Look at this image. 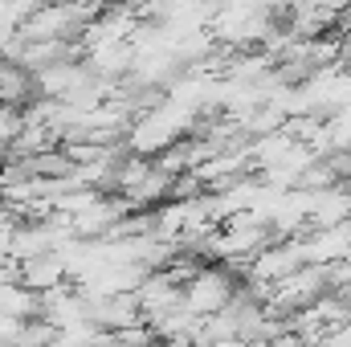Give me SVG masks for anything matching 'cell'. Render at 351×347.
<instances>
[{
  "label": "cell",
  "mask_w": 351,
  "mask_h": 347,
  "mask_svg": "<svg viewBox=\"0 0 351 347\" xmlns=\"http://www.w3.org/2000/svg\"><path fill=\"white\" fill-rule=\"evenodd\" d=\"M237 290H241V282H237V274H233L229 265H221V261H213V265H208V261H204V265H200L184 286H180V302H184L192 315H200V319H204V315L221 311Z\"/></svg>",
  "instance_id": "cell-1"
},
{
  "label": "cell",
  "mask_w": 351,
  "mask_h": 347,
  "mask_svg": "<svg viewBox=\"0 0 351 347\" xmlns=\"http://www.w3.org/2000/svg\"><path fill=\"white\" fill-rule=\"evenodd\" d=\"M16 278L29 286V290H49L58 282H70L66 278V261L58 250H45V254H33V258L16 261Z\"/></svg>",
  "instance_id": "cell-2"
},
{
  "label": "cell",
  "mask_w": 351,
  "mask_h": 347,
  "mask_svg": "<svg viewBox=\"0 0 351 347\" xmlns=\"http://www.w3.org/2000/svg\"><path fill=\"white\" fill-rule=\"evenodd\" d=\"M327 290L351 302V254H348V258H339V261H331V265H327Z\"/></svg>",
  "instance_id": "cell-3"
},
{
  "label": "cell",
  "mask_w": 351,
  "mask_h": 347,
  "mask_svg": "<svg viewBox=\"0 0 351 347\" xmlns=\"http://www.w3.org/2000/svg\"><path fill=\"white\" fill-rule=\"evenodd\" d=\"M21 123H25V110L12 106V102H0V147H4V152H8V143L16 139Z\"/></svg>",
  "instance_id": "cell-4"
},
{
  "label": "cell",
  "mask_w": 351,
  "mask_h": 347,
  "mask_svg": "<svg viewBox=\"0 0 351 347\" xmlns=\"http://www.w3.org/2000/svg\"><path fill=\"white\" fill-rule=\"evenodd\" d=\"M21 21H25V12L16 8V4H8V0H0V49L16 37V29H21Z\"/></svg>",
  "instance_id": "cell-5"
},
{
  "label": "cell",
  "mask_w": 351,
  "mask_h": 347,
  "mask_svg": "<svg viewBox=\"0 0 351 347\" xmlns=\"http://www.w3.org/2000/svg\"><path fill=\"white\" fill-rule=\"evenodd\" d=\"M8 4H16V8H21V12H33V8H41V4H45V0H8Z\"/></svg>",
  "instance_id": "cell-6"
},
{
  "label": "cell",
  "mask_w": 351,
  "mask_h": 347,
  "mask_svg": "<svg viewBox=\"0 0 351 347\" xmlns=\"http://www.w3.org/2000/svg\"><path fill=\"white\" fill-rule=\"evenodd\" d=\"M4 160H8V152H4V147H0V168H4Z\"/></svg>",
  "instance_id": "cell-7"
}]
</instances>
